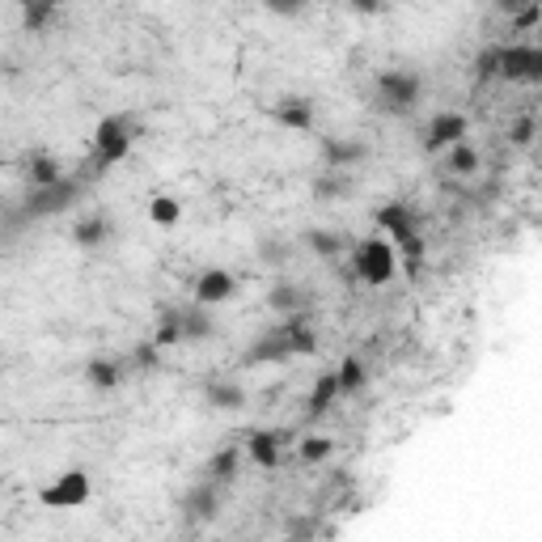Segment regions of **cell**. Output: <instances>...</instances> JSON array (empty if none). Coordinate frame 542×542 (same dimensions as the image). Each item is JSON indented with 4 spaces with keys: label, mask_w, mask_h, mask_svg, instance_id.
Segmentation results:
<instances>
[{
    "label": "cell",
    "mask_w": 542,
    "mask_h": 542,
    "mask_svg": "<svg viewBox=\"0 0 542 542\" xmlns=\"http://www.w3.org/2000/svg\"><path fill=\"white\" fill-rule=\"evenodd\" d=\"M136 132H140V123L132 115H106L98 128H94V157H89V166H85V183H94L98 174H106L111 166H119L123 157L132 153V144H136Z\"/></svg>",
    "instance_id": "cell-1"
},
{
    "label": "cell",
    "mask_w": 542,
    "mask_h": 542,
    "mask_svg": "<svg viewBox=\"0 0 542 542\" xmlns=\"http://www.w3.org/2000/svg\"><path fill=\"white\" fill-rule=\"evenodd\" d=\"M420 94H424L420 72H411V68H386L382 77L373 81V111H382L390 119H407L415 106H420Z\"/></svg>",
    "instance_id": "cell-2"
},
{
    "label": "cell",
    "mask_w": 542,
    "mask_h": 542,
    "mask_svg": "<svg viewBox=\"0 0 542 542\" xmlns=\"http://www.w3.org/2000/svg\"><path fill=\"white\" fill-rule=\"evenodd\" d=\"M85 187L89 183H85L81 174H64L60 183H51L43 191H26L22 208H17V221H47V216H60V212H68L72 204L81 200Z\"/></svg>",
    "instance_id": "cell-3"
},
{
    "label": "cell",
    "mask_w": 542,
    "mask_h": 542,
    "mask_svg": "<svg viewBox=\"0 0 542 542\" xmlns=\"http://www.w3.org/2000/svg\"><path fill=\"white\" fill-rule=\"evenodd\" d=\"M373 225L377 229H386L394 242L403 246V255H407V267L415 271L424 259V238H420V221H415V212L403 204V200H394V204H382L373 212Z\"/></svg>",
    "instance_id": "cell-4"
},
{
    "label": "cell",
    "mask_w": 542,
    "mask_h": 542,
    "mask_svg": "<svg viewBox=\"0 0 542 542\" xmlns=\"http://www.w3.org/2000/svg\"><path fill=\"white\" fill-rule=\"evenodd\" d=\"M394 250H390V242H382V238H365V242H356L352 246V276L360 280V284H369V288H382V284H390L394 280Z\"/></svg>",
    "instance_id": "cell-5"
},
{
    "label": "cell",
    "mask_w": 542,
    "mask_h": 542,
    "mask_svg": "<svg viewBox=\"0 0 542 542\" xmlns=\"http://www.w3.org/2000/svg\"><path fill=\"white\" fill-rule=\"evenodd\" d=\"M94 496V483H89V471L72 466V471H60L51 479L43 492H39V504L43 509H81V504Z\"/></svg>",
    "instance_id": "cell-6"
},
{
    "label": "cell",
    "mask_w": 542,
    "mask_h": 542,
    "mask_svg": "<svg viewBox=\"0 0 542 542\" xmlns=\"http://www.w3.org/2000/svg\"><path fill=\"white\" fill-rule=\"evenodd\" d=\"M500 81L538 85L542 81V47H534V43H500Z\"/></svg>",
    "instance_id": "cell-7"
},
{
    "label": "cell",
    "mask_w": 542,
    "mask_h": 542,
    "mask_svg": "<svg viewBox=\"0 0 542 542\" xmlns=\"http://www.w3.org/2000/svg\"><path fill=\"white\" fill-rule=\"evenodd\" d=\"M466 136H471V119L458 115V111H441V115H432V123L424 128V149L428 153L454 149V144H462Z\"/></svg>",
    "instance_id": "cell-8"
},
{
    "label": "cell",
    "mask_w": 542,
    "mask_h": 542,
    "mask_svg": "<svg viewBox=\"0 0 542 542\" xmlns=\"http://www.w3.org/2000/svg\"><path fill=\"white\" fill-rule=\"evenodd\" d=\"M318 153H322V170L343 174V170H352V166H360V161L369 157V144L352 140V136H322Z\"/></svg>",
    "instance_id": "cell-9"
},
{
    "label": "cell",
    "mask_w": 542,
    "mask_h": 542,
    "mask_svg": "<svg viewBox=\"0 0 542 542\" xmlns=\"http://www.w3.org/2000/svg\"><path fill=\"white\" fill-rule=\"evenodd\" d=\"M233 293H238V280H233L225 267H208V271H200V280H195V305H204V310L225 305Z\"/></svg>",
    "instance_id": "cell-10"
},
{
    "label": "cell",
    "mask_w": 542,
    "mask_h": 542,
    "mask_svg": "<svg viewBox=\"0 0 542 542\" xmlns=\"http://www.w3.org/2000/svg\"><path fill=\"white\" fill-rule=\"evenodd\" d=\"M288 441V432H271V428H255L246 437V454L255 466H263V471H276V462H280V449Z\"/></svg>",
    "instance_id": "cell-11"
},
{
    "label": "cell",
    "mask_w": 542,
    "mask_h": 542,
    "mask_svg": "<svg viewBox=\"0 0 542 542\" xmlns=\"http://www.w3.org/2000/svg\"><path fill=\"white\" fill-rule=\"evenodd\" d=\"M271 119H276L280 128H288V132H310L314 128V102L288 94V98H280L276 106H271Z\"/></svg>",
    "instance_id": "cell-12"
},
{
    "label": "cell",
    "mask_w": 542,
    "mask_h": 542,
    "mask_svg": "<svg viewBox=\"0 0 542 542\" xmlns=\"http://www.w3.org/2000/svg\"><path fill=\"white\" fill-rule=\"evenodd\" d=\"M111 233H115V221L106 212H85L77 225H72V242H77L81 250H98L111 242Z\"/></svg>",
    "instance_id": "cell-13"
},
{
    "label": "cell",
    "mask_w": 542,
    "mask_h": 542,
    "mask_svg": "<svg viewBox=\"0 0 542 542\" xmlns=\"http://www.w3.org/2000/svg\"><path fill=\"white\" fill-rule=\"evenodd\" d=\"M280 335H284L288 356H314L318 352V335H314V327H310V318H305V314L284 318L280 322Z\"/></svg>",
    "instance_id": "cell-14"
},
{
    "label": "cell",
    "mask_w": 542,
    "mask_h": 542,
    "mask_svg": "<svg viewBox=\"0 0 542 542\" xmlns=\"http://www.w3.org/2000/svg\"><path fill=\"white\" fill-rule=\"evenodd\" d=\"M280 360H293V356H288V348H284L280 327H271V331H263V335L246 348L242 365H280Z\"/></svg>",
    "instance_id": "cell-15"
},
{
    "label": "cell",
    "mask_w": 542,
    "mask_h": 542,
    "mask_svg": "<svg viewBox=\"0 0 542 542\" xmlns=\"http://www.w3.org/2000/svg\"><path fill=\"white\" fill-rule=\"evenodd\" d=\"M216 504H221V487H212L208 479H200L183 496V513H187V521H212L216 517Z\"/></svg>",
    "instance_id": "cell-16"
},
{
    "label": "cell",
    "mask_w": 542,
    "mask_h": 542,
    "mask_svg": "<svg viewBox=\"0 0 542 542\" xmlns=\"http://www.w3.org/2000/svg\"><path fill=\"white\" fill-rule=\"evenodd\" d=\"M123 377H128V365L115 356H94L85 365V382L94 390H115V386H123Z\"/></svg>",
    "instance_id": "cell-17"
},
{
    "label": "cell",
    "mask_w": 542,
    "mask_h": 542,
    "mask_svg": "<svg viewBox=\"0 0 542 542\" xmlns=\"http://www.w3.org/2000/svg\"><path fill=\"white\" fill-rule=\"evenodd\" d=\"M204 403L212 411H238L246 407V390L238 382H229V377H212V382H204Z\"/></svg>",
    "instance_id": "cell-18"
},
{
    "label": "cell",
    "mask_w": 542,
    "mask_h": 542,
    "mask_svg": "<svg viewBox=\"0 0 542 542\" xmlns=\"http://www.w3.org/2000/svg\"><path fill=\"white\" fill-rule=\"evenodd\" d=\"M267 305L276 314H305V305H310V293H305L301 284H293V280H280V284H271V293H267Z\"/></svg>",
    "instance_id": "cell-19"
},
{
    "label": "cell",
    "mask_w": 542,
    "mask_h": 542,
    "mask_svg": "<svg viewBox=\"0 0 542 542\" xmlns=\"http://www.w3.org/2000/svg\"><path fill=\"white\" fill-rule=\"evenodd\" d=\"M335 403H339V382H335V373H318V377H314V386H310V399H305V415H310V420H318V415H327Z\"/></svg>",
    "instance_id": "cell-20"
},
{
    "label": "cell",
    "mask_w": 542,
    "mask_h": 542,
    "mask_svg": "<svg viewBox=\"0 0 542 542\" xmlns=\"http://www.w3.org/2000/svg\"><path fill=\"white\" fill-rule=\"evenodd\" d=\"M60 178H64V166L51 153H30L26 157V183H30V191H43L51 183H60Z\"/></svg>",
    "instance_id": "cell-21"
},
{
    "label": "cell",
    "mask_w": 542,
    "mask_h": 542,
    "mask_svg": "<svg viewBox=\"0 0 542 542\" xmlns=\"http://www.w3.org/2000/svg\"><path fill=\"white\" fill-rule=\"evenodd\" d=\"M238 462H242L238 445H225V449H216V454H212V462L204 466V479H208L212 487H229L233 479H238Z\"/></svg>",
    "instance_id": "cell-22"
},
{
    "label": "cell",
    "mask_w": 542,
    "mask_h": 542,
    "mask_svg": "<svg viewBox=\"0 0 542 542\" xmlns=\"http://www.w3.org/2000/svg\"><path fill=\"white\" fill-rule=\"evenodd\" d=\"M335 382H339V399H348V394H360L369 382V369L360 356H343L339 369H335Z\"/></svg>",
    "instance_id": "cell-23"
},
{
    "label": "cell",
    "mask_w": 542,
    "mask_h": 542,
    "mask_svg": "<svg viewBox=\"0 0 542 542\" xmlns=\"http://www.w3.org/2000/svg\"><path fill=\"white\" fill-rule=\"evenodd\" d=\"M305 246L314 250L322 259H339L348 250V233H335V229H310L305 233Z\"/></svg>",
    "instance_id": "cell-24"
},
{
    "label": "cell",
    "mask_w": 542,
    "mask_h": 542,
    "mask_svg": "<svg viewBox=\"0 0 542 542\" xmlns=\"http://www.w3.org/2000/svg\"><path fill=\"white\" fill-rule=\"evenodd\" d=\"M212 314L204 305H183V343H204L212 335Z\"/></svg>",
    "instance_id": "cell-25"
},
{
    "label": "cell",
    "mask_w": 542,
    "mask_h": 542,
    "mask_svg": "<svg viewBox=\"0 0 542 542\" xmlns=\"http://www.w3.org/2000/svg\"><path fill=\"white\" fill-rule=\"evenodd\" d=\"M153 343L157 348H174V343H183V310H161Z\"/></svg>",
    "instance_id": "cell-26"
},
{
    "label": "cell",
    "mask_w": 542,
    "mask_h": 542,
    "mask_svg": "<svg viewBox=\"0 0 542 542\" xmlns=\"http://www.w3.org/2000/svg\"><path fill=\"white\" fill-rule=\"evenodd\" d=\"M445 170L449 174H475L479 170V149H475V144H454V149H445Z\"/></svg>",
    "instance_id": "cell-27"
},
{
    "label": "cell",
    "mask_w": 542,
    "mask_h": 542,
    "mask_svg": "<svg viewBox=\"0 0 542 542\" xmlns=\"http://www.w3.org/2000/svg\"><path fill=\"white\" fill-rule=\"evenodd\" d=\"M331 454H335V441H331V437H301V441H297V458H301L305 466L327 462Z\"/></svg>",
    "instance_id": "cell-28"
},
{
    "label": "cell",
    "mask_w": 542,
    "mask_h": 542,
    "mask_svg": "<svg viewBox=\"0 0 542 542\" xmlns=\"http://www.w3.org/2000/svg\"><path fill=\"white\" fill-rule=\"evenodd\" d=\"M149 216H153V225L170 229V225H178V216H183V208H178L174 195H157V200L149 204Z\"/></svg>",
    "instance_id": "cell-29"
},
{
    "label": "cell",
    "mask_w": 542,
    "mask_h": 542,
    "mask_svg": "<svg viewBox=\"0 0 542 542\" xmlns=\"http://www.w3.org/2000/svg\"><path fill=\"white\" fill-rule=\"evenodd\" d=\"M348 191H352V183H348L343 174H335V170H327V174H322L318 183H314L318 200H339V195H348Z\"/></svg>",
    "instance_id": "cell-30"
},
{
    "label": "cell",
    "mask_w": 542,
    "mask_h": 542,
    "mask_svg": "<svg viewBox=\"0 0 542 542\" xmlns=\"http://www.w3.org/2000/svg\"><path fill=\"white\" fill-rule=\"evenodd\" d=\"M496 77H500V43H492L475 60V81H496Z\"/></svg>",
    "instance_id": "cell-31"
},
{
    "label": "cell",
    "mask_w": 542,
    "mask_h": 542,
    "mask_svg": "<svg viewBox=\"0 0 542 542\" xmlns=\"http://www.w3.org/2000/svg\"><path fill=\"white\" fill-rule=\"evenodd\" d=\"M51 17H56V5H22V26L39 34Z\"/></svg>",
    "instance_id": "cell-32"
},
{
    "label": "cell",
    "mask_w": 542,
    "mask_h": 542,
    "mask_svg": "<svg viewBox=\"0 0 542 542\" xmlns=\"http://www.w3.org/2000/svg\"><path fill=\"white\" fill-rule=\"evenodd\" d=\"M534 132H538V123H534V115H526V119H517L513 123V144H521V149H526V144H534Z\"/></svg>",
    "instance_id": "cell-33"
},
{
    "label": "cell",
    "mask_w": 542,
    "mask_h": 542,
    "mask_svg": "<svg viewBox=\"0 0 542 542\" xmlns=\"http://www.w3.org/2000/svg\"><path fill=\"white\" fill-rule=\"evenodd\" d=\"M157 352H161L157 343H140V348L132 352V365H136V369H149V373H153V369H157Z\"/></svg>",
    "instance_id": "cell-34"
},
{
    "label": "cell",
    "mask_w": 542,
    "mask_h": 542,
    "mask_svg": "<svg viewBox=\"0 0 542 542\" xmlns=\"http://www.w3.org/2000/svg\"><path fill=\"white\" fill-rule=\"evenodd\" d=\"M538 17H542V9H538V5H530V9H521V13H517V26L526 30V26H534V22H538Z\"/></svg>",
    "instance_id": "cell-35"
}]
</instances>
